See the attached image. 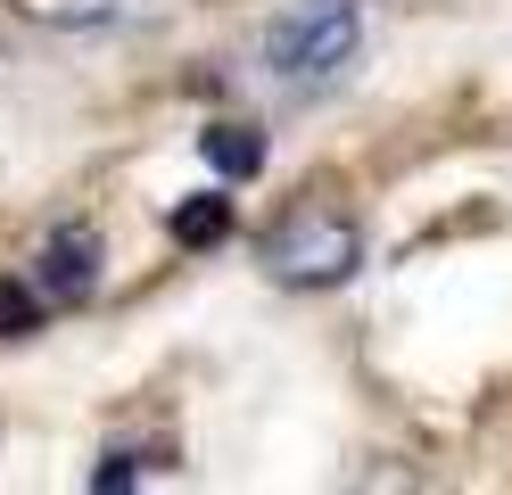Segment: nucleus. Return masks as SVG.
I'll list each match as a JSON object with an SVG mask.
<instances>
[{
    "mask_svg": "<svg viewBox=\"0 0 512 495\" xmlns=\"http://www.w3.org/2000/svg\"><path fill=\"white\" fill-rule=\"evenodd\" d=\"M356 58H364V0H290L256 33V75L298 99L331 91Z\"/></svg>",
    "mask_w": 512,
    "mask_h": 495,
    "instance_id": "obj_1",
    "label": "nucleus"
},
{
    "mask_svg": "<svg viewBox=\"0 0 512 495\" xmlns=\"http://www.w3.org/2000/svg\"><path fill=\"white\" fill-rule=\"evenodd\" d=\"M215 240H232V198H223V190L174 207V248H215Z\"/></svg>",
    "mask_w": 512,
    "mask_h": 495,
    "instance_id": "obj_5",
    "label": "nucleus"
},
{
    "mask_svg": "<svg viewBox=\"0 0 512 495\" xmlns=\"http://www.w3.org/2000/svg\"><path fill=\"white\" fill-rule=\"evenodd\" d=\"M199 149H207V157H215V165H223V174H232V182L265 165V141H256L248 124H207V132H199Z\"/></svg>",
    "mask_w": 512,
    "mask_h": 495,
    "instance_id": "obj_6",
    "label": "nucleus"
},
{
    "mask_svg": "<svg viewBox=\"0 0 512 495\" xmlns=\"http://www.w3.org/2000/svg\"><path fill=\"white\" fill-rule=\"evenodd\" d=\"M157 462H166V446H149V454H141V446H116L100 471H91V487H108V495H116V487H133L141 471H157Z\"/></svg>",
    "mask_w": 512,
    "mask_h": 495,
    "instance_id": "obj_8",
    "label": "nucleus"
},
{
    "mask_svg": "<svg viewBox=\"0 0 512 495\" xmlns=\"http://www.w3.org/2000/svg\"><path fill=\"white\" fill-rule=\"evenodd\" d=\"M356 264H364V231L356 215H339V207H298V215H281L265 231V273L281 289H339V281H356Z\"/></svg>",
    "mask_w": 512,
    "mask_h": 495,
    "instance_id": "obj_2",
    "label": "nucleus"
},
{
    "mask_svg": "<svg viewBox=\"0 0 512 495\" xmlns=\"http://www.w3.org/2000/svg\"><path fill=\"white\" fill-rule=\"evenodd\" d=\"M50 306H42V297L34 289H25V273L17 281H0V339H25V330H34Z\"/></svg>",
    "mask_w": 512,
    "mask_h": 495,
    "instance_id": "obj_7",
    "label": "nucleus"
},
{
    "mask_svg": "<svg viewBox=\"0 0 512 495\" xmlns=\"http://www.w3.org/2000/svg\"><path fill=\"white\" fill-rule=\"evenodd\" d=\"M100 273H108V240L91 223H58L34 248V264H25V289H34L42 306H83V297L100 289Z\"/></svg>",
    "mask_w": 512,
    "mask_h": 495,
    "instance_id": "obj_3",
    "label": "nucleus"
},
{
    "mask_svg": "<svg viewBox=\"0 0 512 495\" xmlns=\"http://www.w3.org/2000/svg\"><path fill=\"white\" fill-rule=\"evenodd\" d=\"M9 17L42 33H141V25H166L174 0H9Z\"/></svg>",
    "mask_w": 512,
    "mask_h": 495,
    "instance_id": "obj_4",
    "label": "nucleus"
}]
</instances>
